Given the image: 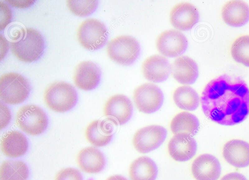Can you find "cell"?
<instances>
[{
    "label": "cell",
    "mask_w": 249,
    "mask_h": 180,
    "mask_svg": "<svg viewBox=\"0 0 249 180\" xmlns=\"http://www.w3.org/2000/svg\"><path fill=\"white\" fill-rule=\"evenodd\" d=\"M168 152L170 156L178 162H186L196 154L197 144L195 139L187 133L175 134L169 142Z\"/></svg>",
    "instance_id": "12"
},
{
    "label": "cell",
    "mask_w": 249,
    "mask_h": 180,
    "mask_svg": "<svg viewBox=\"0 0 249 180\" xmlns=\"http://www.w3.org/2000/svg\"><path fill=\"white\" fill-rule=\"evenodd\" d=\"M113 128L110 123L105 120H95L87 127L86 137L92 145L102 147L108 144L113 136Z\"/></svg>",
    "instance_id": "22"
},
{
    "label": "cell",
    "mask_w": 249,
    "mask_h": 180,
    "mask_svg": "<svg viewBox=\"0 0 249 180\" xmlns=\"http://www.w3.org/2000/svg\"><path fill=\"white\" fill-rule=\"evenodd\" d=\"M67 6L74 15L86 17L92 14L97 9L98 0H67Z\"/></svg>",
    "instance_id": "28"
},
{
    "label": "cell",
    "mask_w": 249,
    "mask_h": 180,
    "mask_svg": "<svg viewBox=\"0 0 249 180\" xmlns=\"http://www.w3.org/2000/svg\"><path fill=\"white\" fill-rule=\"evenodd\" d=\"M101 77V70L95 63L89 61H83L75 68L74 81L78 88L88 91L97 87Z\"/></svg>",
    "instance_id": "15"
},
{
    "label": "cell",
    "mask_w": 249,
    "mask_h": 180,
    "mask_svg": "<svg viewBox=\"0 0 249 180\" xmlns=\"http://www.w3.org/2000/svg\"><path fill=\"white\" fill-rule=\"evenodd\" d=\"M0 128L5 127L10 123L11 119V114L9 108L2 102H0Z\"/></svg>",
    "instance_id": "31"
},
{
    "label": "cell",
    "mask_w": 249,
    "mask_h": 180,
    "mask_svg": "<svg viewBox=\"0 0 249 180\" xmlns=\"http://www.w3.org/2000/svg\"><path fill=\"white\" fill-rule=\"evenodd\" d=\"M1 149L6 156L16 158L24 155L28 149L29 143L26 137L21 132L12 130L2 137Z\"/></svg>",
    "instance_id": "18"
},
{
    "label": "cell",
    "mask_w": 249,
    "mask_h": 180,
    "mask_svg": "<svg viewBox=\"0 0 249 180\" xmlns=\"http://www.w3.org/2000/svg\"><path fill=\"white\" fill-rule=\"evenodd\" d=\"M140 50L138 41L129 36H120L111 39L107 48V54L112 60L125 66L131 65L137 60Z\"/></svg>",
    "instance_id": "5"
},
{
    "label": "cell",
    "mask_w": 249,
    "mask_h": 180,
    "mask_svg": "<svg viewBox=\"0 0 249 180\" xmlns=\"http://www.w3.org/2000/svg\"><path fill=\"white\" fill-rule=\"evenodd\" d=\"M13 54L19 60L31 63L39 59L44 53L45 44L42 35L37 30L28 28L21 37L10 43Z\"/></svg>",
    "instance_id": "2"
},
{
    "label": "cell",
    "mask_w": 249,
    "mask_h": 180,
    "mask_svg": "<svg viewBox=\"0 0 249 180\" xmlns=\"http://www.w3.org/2000/svg\"><path fill=\"white\" fill-rule=\"evenodd\" d=\"M220 180H248L242 174L237 172H231L224 176Z\"/></svg>",
    "instance_id": "33"
},
{
    "label": "cell",
    "mask_w": 249,
    "mask_h": 180,
    "mask_svg": "<svg viewBox=\"0 0 249 180\" xmlns=\"http://www.w3.org/2000/svg\"><path fill=\"white\" fill-rule=\"evenodd\" d=\"M199 15L196 8L187 2L176 5L170 14L171 24L178 30L187 31L198 22Z\"/></svg>",
    "instance_id": "13"
},
{
    "label": "cell",
    "mask_w": 249,
    "mask_h": 180,
    "mask_svg": "<svg viewBox=\"0 0 249 180\" xmlns=\"http://www.w3.org/2000/svg\"><path fill=\"white\" fill-rule=\"evenodd\" d=\"M80 44L89 50H97L107 43L108 33L105 25L99 20L89 18L84 21L77 31Z\"/></svg>",
    "instance_id": "7"
},
{
    "label": "cell",
    "mask_w": 249,
    "mask_h": 180,
    "mask_svg": "<svg viewBox=\"0 0 249 180\" xmlns=\"http://www.w3.org/2000/svg\"><path fill=\"white\" fill-rule=\"evenodd\" d=\"M222 17L224 22L231 26H242L249 20V6L243 1H228L222 8Z\"/></svg>",
    "instance_id": "20"
},
{
    "label": "cell",
    "mask_w": 249,
    "mask_h": 180,
    "mask_svg": "<svg viewBox=\"0 0 249 180\" xmlns=\"http://www.w3.org/2000/svg\"><path fill=\"white\" fill-rule=\"evenodd\" d=\"M0 31L5 28L12 21V11L9 6L2 1H0Z\"/></svg>",
    "instance_id": "30"
},
{
    "label": "cell",
    "mask_w": 249,
    "mask_h": 180,
    "mask_svg": "<svg viewBox=\"0 0 249 180\" xmlns=\"http://www.w3.org/2000/svg\"><path fill=\"white\" fill-rule=\"evenodd\" d=\"M156 47L159 53L165 56L177 57L185 52L188 47V41L181 32L176 30H166L158 36Z\"/></svg>",
    "instance_id": "11"
},
{
    "label": "cell",
    "mask_w": 249,
    "mask_h": 180,
    "mask_svg": "<svg viewBox=\"0 0 249 180\" xmlns=\"http://www.w3.org/2000/svg\"><path fill=\"white\" fill-rule=\"evenodd\" d=\"M199 126V122L197 118L195 115L185 111L177 114L170 124L171 131L174 134L187 133L194 136L197 132Z\"/></svg>",
    "instance_id": "24"
},
{
    "label": "cell",
    "mask_w": 249,
    "mask_h": 180,
    "mask_svg": "<svg viewBox=\"0 0 249 180\" xmlns=\"http://www.w3.org/2000/svg\"><path fill=\"white\" fill-rule=\"evenodd\" d=\"M231 52L235 61L249 67V36H242L236 39Z\"/></svg>",
    "instance_id": "27"
},
{
    "label": "cell",
    "mask_w": 249,
    "mask_h": 180,
    "mask_svg": "<svg viewBox=\"0 0 249 180\" xmlns=\"http://www.w3.org/2000/svg\"><path fill=\"white\" fill-rule=\"evenodd\" d=\"M106 180H128L126 178L121 175H115L109 177Z\"/></svg>",
    "instance_id": "34"
},
{
    "label": "cell",
    "mask_w": 249,
    "mask_h": 180,
    "mask_svg": "<svg viewBox=\"0 0 249 180\" xmlns=\"http://www.w3.org/2000/svg\"><path fill=\"white\" fill-rule=\"evenodd\" d=\"M167 130L159 125L148 126L137 131L133 138L134 148L140 153L145 154L158 148L163 143Z\"/></svg>",
    "instance_id": "9"
},
{
    "label": "cell",
    "mask_w": 249,
    "mask_h": 180,
    "mask_svg": "<svg viewBox=\"0 0 249 180\" xmlns=\"http://www.w3.org/2000/svg\"><path fill=\"white\" fill-rule=\"evenodd\" d=\"M31 90L29 81L19 73H7L0 78V98L5 104L18 105L23 103Z\"/></svg>",
    "instance_id": "3"
},
{
    "label": "cell",
    "mask_w": 249,
    "mask_h": 180,
    "mask_svg": "<svg viewBox=\"0 0 249 180\" xmlns=\"http://www.w3.org/2000/svg\"><path fill=\"white\" fill-rule=\"evenodd\" d=\"M29 170L27 165L20 160H6L0 166V180H27Z\"/></svg>",
    "instance_id": "25"
},
{
    "label": "cell",
    "mask_w": 249,
    "mask_h": 180,
    "mask_svg": "<svg viewBox=\"0 0 249 180\" xmlns=\"http://www.w3.org/2000/svg\"><path fill=\"white\" fill-rule=\"evenodd\" d=\"M77 161L82 171L92 174L102 171L106 163L103 153L92 146L82 149L78 154Z\"/></svg>",
    "instance_id": "21"
},
{
    "label": "cell",
    "mask_w": 249,
    "mask_h": 180,
    "mask_svg": "<svg viewBox=\"0 0 249 180\" xmlns=\"http://www.w3.org/2000/svg\"><path fill=\"white\" fill-rule=\"evenodd\" d=\"M173 100L179 108L188 111L196 109L199 103L197 93L188 86H180L177 88L173 93Z\"/></svg>",
    "instance_id": "26"
},
{
    "label": "cell",
    "mask_w": 249,
    "mask_h": 180,
    "mask_svg": "<svg viewBox=\"0 0 249 180\" xmlns=\"http://www.w3.org/2000/svg\"><path fill=\"white\" fill-rule=\"evenodd\" d=\"M157 175L158 168L155 162L147 156L138 158L129 166L131 180H155Z\"/></svg>",
    "instance_id": "23"
},
{
    "label": "cell",
    "mask_w": 249,
    "mask_h": 180,
    "mask_svg": "<svg viewBox=\"0 0 249 180\" xmlns=\"http://www.w3.org/2000/svg\"><path fill=\"white\" fill-rule=\"evenodd\" d=\"M191 171L196 180H217L220 175L221 166L214 156L203 154L193 161Z\"/></svg>",
    "instance_id": "14"
},
{
    "label": "cell",
    "mask_w": 249,
    "mask_h": 180,
    "mask_svg": "<svg viewBox=\"0 0 249 180\" xmlns=\"http://www.w3.org/2000/svg\"><path fill=\"white\" fill-rule=\"evenodd\" d=\"M133 107L131 100L123 94L110 97L104 107V114L108 120L116 125L126 124L131 118Z\"/></svg>",
    "instance_id": "10"
},
{
    "label": "cell",
    "mask_w": 249,
    "mask_h": 180,
    "mask_svg": "<svg viewBox=\"0 0 249 180\" xmlns=\"http://www.w3.org/2000/svg\"><path fill=\"white\" fill-rule=\"evenodd\" d=\"M174 78L182 84H192L198 75L196 62L187 56H181L175 59L171 66Z\"/></svg>",
    "instance_id": "19"
},
{
    "label": "cell",
    "mask_w": 249,
    "mask_h": 180,
    "mask_svg": "<svg viewBox=\"0 0 249 180\" xmlns=\"http://www.w3.org/2000/svg\"><path fill=\"white\" fill-rule=\"evenodd\" d=\"M16 123L25 133L36 136L42 134L47 129L48 119L41 108L35 105H28L18 110Z\"/></svg>",
    "instance_id": "6"
},
{
    "label": "cell",
    "mask_w": 249,
    "mask_h": 180,
    "mask_svg": "<svg viewBox=\"0 0 249 180\" xmlns=\"http://www.w3.org/2000/svg\"><path fill=\"white\" fill-rule=\"evenodd\" d=\"M133 99L138 110L150 114L158 111L163 102V94L160 89L152 83H145L134 90Z\"/></svg>",
    "instance_id": "8"
},
{
    "label": "cell",
    "mask_w": 249,
    "mask_h": 180,
    "mask_svg": "<svg viewBox=\"0 0 249 180\" xmlns=\"http://www.w3.org/2000/svg\"><path fill=\"white\" fill-rule=\"evenodd\" d=\"M44 99L47 107L53 111L64 112L72 109L78 101L73 86L65 82H56L45 90Z\"/></svg>",
    "instance_id": "4"
},
{
    "label": "cell",
    "mask_w": 249,
    "mask_h": 180,
    "mask_svg": "<svg viewBox=\"0 0 249 180\" xmlns=\"http://www.w3.org/2000/svg\"><path fill=\"white\" fill-rule=\"evenodd\" d=\"M211 120L224 126L243 122L249 114V89L241 78L222 75L209 82L200 98Z\"/></svg>",
    "instance_id": "1"
},
{
    "label": "cell",
    "mask_w": 249,
    "mask_h": 180,
    "mask_svg": "<svg viewBox=\"0 0 249 180\" xmlns=\"http://www.w3.org/2000/svg\"><path fill=\"white\" fill-rule=\"evenodd\" d=\"M5 1L12 6L18 8L28 7L35 2V0H5Z\"/></svg>",
    "instance_id": "32"
},
{
    "label": "cell",
    "mask_w": 249,
    "mask_h": 180,
    "mask_svg": "<svg viewBox=\"0 0 249 180\" xmlns=\"http://www.w3.org/2000/svg\"><path fill=\"white\" fill-rule=\"evenodd\" d=\"M54 180H83L80 172L74 168H66L60 170Z\"/></svg>",
    "instance_id": "29"
},
{
    "label": "cell",
    "mask_w": 249,
    "mask_h": 180,
    "mask_svg": "<svg viewBox=\"0 0 249 180\" xmlns=\"http://www.w3.org/2000/svg\"><path fill=\"white\" fill-rule=\"evenodd\" d=\"M224 159L231 165L238 168L249 165V144L240 140H232L226 143L223 149Z\"/></svg>",
    "instance_id": "17"
},
{
    "label": "cell",
    "mask_w": 249,
    "mask_h": 180,
    "mask_svg": "<svg viewBox=\"0 0 249 180\" xmlns=\"http://www.w3.org/2000/svg\"><path fill=\"white\" fill-rule=\"evenodd\" d=\"M142 72L147 80L160 83L168 78L171 72V65L166 57L155 54L144 61L142 65Z\"/></svg>",
    "instance_id": "16"
}]
</instances>
